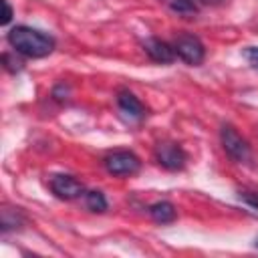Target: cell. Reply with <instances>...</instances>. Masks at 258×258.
<instances>
[{"instance_id": "cell-1", "label": "cell", "mask_w": 258, "mask_h": 258, "mask_svg": "<svg viewBox=\"0 0 258 258\" xmlns=\"http://www.w3.org/2000/svg\"><path fill=\"white\" fill-rule=\"evenodd\" d=\"M8 42L16 52L28 58H42L54 50V38L30 26H14L8 32Z\"/></svg>"}, {"instance_id": "cell-2", "label": "cell", "mask_w": 258, "mask_h": 258, "mask_svg": "<svg viewBox=\"0 0 258 258\" xmlns=\"http://www.w3.org/2000/svg\"><path fill=\"white\" fill-rule=\"evenodd\" d=\"M173 48H175V54L183 62H187L191 67L202 64L204 58H206V48H204L202 40L198 36H194V34H187V32L185 34H179L173 40Z\"/></svg>"}, {"instance_id": "cell-3", "label": "cell", "mask_w": 258, "mask_h": 258, "mask_svg": "<svg viewBox=\"0 0 258 258\" xmlns=\"http://www.w3.org/2000/svg\"><path fill=\"white\" fill-rule=\"evenodd\" d=\"M220 139H222V147L224 151L238 163H246L250 161V145L246 143V139L232 127V125H224L220 131Z\"/></svg>"}, {"instance_id": "cell-4", "label": "cell", "mask_w": 258, "mask_h": 258, "mask_svg": "<svg viewBox=\"0 0 258 258\" xmlns=\"http://www.w3.org/2000/svg\"><path fill=\"white\" fill-rule=\"evenodd\" d=\"M105 167L113 175H133V173L139 171L141 161L135 153L119 149V151H113L105 157Z\"/></svg>"}, {"instance_id": "cell-5", "label": "cell", "mask_w": 258, "mask_h": 258, "mask_svg": "<svg viewBox=\"0 0 258 258\" xmlns=\"http://www.w3.org/2000/svg\"><path fill=\"white\" fill-rule=\"evenodd\" d=\"M155 159L161 167L169 171H177V169H183L187 157H185V151L177 143H159L155 147Z\"/></svg>"}, {"instance_id": "cell-6", "label": "cell", "mask_w": 258, "mask_h": 258, "mask_svg": "<svg viewBox=\"0 0 258 258\" xmlns=\"http://www.w3.org/2000/svg\"><path fill=\"white\" fill-rule=\"evenodd\" d=\"M50 189L60 200H77L85 196V185L73 175H62V173L50 177Z\"/></svg>"}, {"instance_id": "cell-7", "label": "cell", "mask_w": 258, "mask_h": 258, "mask_svg": "<svg viewBox=\"0 0 258 258\" xmlns=\"http://www.w3.org/2000/svg\"><path fill=\"white\" fill-rule=\"evenodd\" d=\"M143 48H145V52L149 54L151 60L161 62V64H169V62H173V58L177 56L173 44H169V42H165V40H161V38H147V40L143 42Z\"/></svg>"}, {"instance_id": "cell-8", "label": "cell", "mask_w": 258, "mask_h": 258, "mask_svg": "<svg viewBox=\"0 0 258 258\" xmlns=\"http://www.w3.org/2000/svg\"><path fill=\"white\" fill-rule=\"evenodd\" d=\"M117 105L121 109V113H125L129 119H143L145 117V107L143 103L131 93V91H121L117 95Z\"/></svg>"}, {"instance_id": "cell-9", "label": "cell", "mask_w": 258, "mask_h": 258, "mask_svg": "<svg viewBox=\"0 0 258 258\" xmlns=\"http://www.w3.org/2000/svg\"><path fill=\"white\" fill-rule=\"evenodd\" d=\"M149 216H151L157 224H171V222L175 220L177 212H175V208H173L171 202L161 200V202H155V204L149 206Z\"/></svg>"}, {"instance_id": "cell-10", "label": "cell", "mask_w": 258, "mask_h": 258, "mask_svg": "<svg viewBox=\"0 0 258 258\" xmlns=\"http://www.w3.org/2000/svg\"><path fill=\"white\" fill-rule=\"evenodd\" d=\"M163 4L183 18H194L198 14V6L194 0H163Z\"/></svg>"}, {"instance_id": "cell-11", "label": "cell", "mask_w": 258, "mask_h": 258, "mask_svg": "<svg viewBox=\"0 0 258 258\" xmlns=\"http://www.w3.org/2000/svg\"><path fill=\"white\" fill-rule=\"evenodd\" d=\"M85 204L91 212H105L107 210V200L101 191L93 189V191H85Z\"/></svg>"}, {"instance_id": "cell-12", "label": "cell", "mask_w": 258, "mask_h": 258, "mask_svg": "<svg viewBox=\"0 0 258 258\" xmlns=\"http://www.w3.org/2000/svg\"><path fill=\"white\" fill-rule=\"evenodd\" d=\"M244 56H246V60H248L254 69H258V46H248V48H244Z\"/></svg>"}, {"instance_id": "cell-13", "label": "cell", "mask_w": 258, "mask_h": 258, "mask_svg": "<svg viewBox=\"0 0 258 258\" xmlns=\"http://www.w3.org/2000/svg\"><path fill=\"white\" fill-rule=\"evenodd\" d=\"M240 198H242L248 206H252L254 210H258V191H246V194H240Z\"/></svg>"}, {"instance_id": "cell-14", "label": "cell", "mask_w": 258, "mask_h": 258, "mask_svg": "<svg viewBox=\"0 0 258 258\" xmlns=\"http://www.w3.org/2000/svg\"><path fill=\"white\" fill-rule=\"evenodd\" d=\"M2 6H4V16H2V20H0V22L6 26V24L12 20V6L8 4V0H2Z\"/></svg>"}, {"instance_id": "cell-15", "label": "cell", "mask_w": 258, "mask_h": 258, "mask_svg": "<svg viewBox=\"0 0 258 258\" xmlns=\"http://www.w3.org/2000/svg\"><path fill=\"white\" fill-rule=\"evenodd\" d=\"M2 60L6 62V69H8V71H12V73L20 71V62H18V60H10V54H2Z\"/></svg>"}, {"instance_id": "cell-16", "label": "cell", "mask_w": 258, "mask_h": 258, "mask_svg": "<svg viewBox=\"0 0 258 258\" xmlns=\"http://www.w3.org/2000/svg\"><path fill=\"white\" fill-rule=\"evenodd\" d=\"M198 2L208 4V6H220V4H224V2H228V0H198Z\"/></svg>"}, {"instance_id": "cell-17", "label": "cell", "mask_w": 258, "mask_h": 258, "mask_svg": "<svg viewBox=\"0 0 258 258\" xmlns=\"http://www.w3.org/2000/svg\"><path fill=\"white\" fill-rule=\"evenodd\" d=\"M256 246H258V242H256Z\"/></svg>"}]
</instances>
